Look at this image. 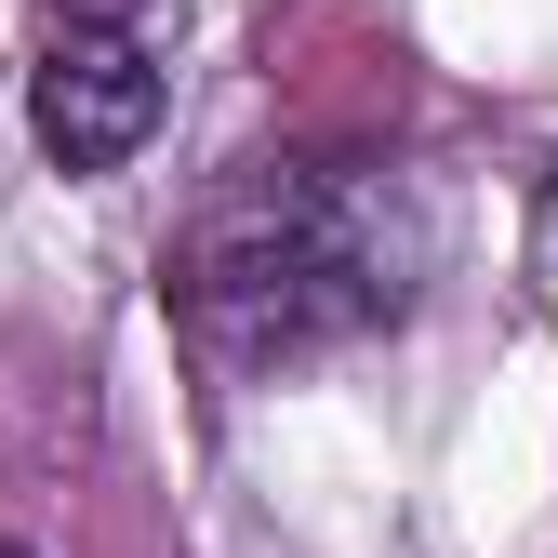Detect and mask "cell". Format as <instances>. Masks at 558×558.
<instances>
[{"instance_id":"2","label":"cell","mask_w":558,"mask_h":558,"mask_svg":"<svg viewBox=\"0 0 558 558\" xmlns=\"http://www.w3.org/2000/svg\"><path fill=\"white\" fill-rule=\"evenodd\" d=\"M27 120H40V147L66 173H120L160 133V53L133 27H66L40 53V81H27Z\"/></svg>"},{"instance_id":"4","label":"cell","mask_w":558,"mask_h":558,"mask_svg":"<svg viewBox=\"0 0 558 558\" xmlns=\"http://www.w3.org/2000/svg\"><path fill=\"white\" fill-rule=\"evenodd\" d=\"M0 558H27V545H0Z\"/></svg>"},{"instance_id":"1","label":"cell","mask_w":558,"mask_h":558,"mask_svg":"<svg viewBox=\"0 0 558 558\" xmlns=\"http://www.w3.org/2000/svg\"><path fill=\"white\" fill-rule=\"evenodd\" d=\"M399 306V279L360 227V199H332L319 173H266L253 199H214L199 240L173 253V332L214 373H279L319 345L373 332Z\"/></svg>"},{"instance_id":"3","label":"cell","mask_w":558,"mask_h":558,"mask_svg":"<svg viewBox=\"0 0 558 558\" xmlns=\"http://www.w3.org/2000/svg\"><path fill=\"white\" fill-rule=\"evenodd\" d=\"M532 306H545V319H558V186H545V199H532Z\"/></svg>"}]
</instances>
